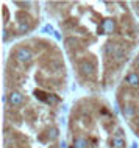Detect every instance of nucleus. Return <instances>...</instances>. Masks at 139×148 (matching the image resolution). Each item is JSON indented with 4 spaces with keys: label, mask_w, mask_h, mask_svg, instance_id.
<instances>
[{
    "label": "nucleus",
    "mask_w": 139,
    "mask_h": 148,
    "mask_svg": "<svg viewBox=\"0 0 139 148\" xmlns=\"http://www.w3.org/2000/svg\"><path fill=\"white\" fill-rule=\"evenodd\" d=\"M69 148H127V136L109 105L97 95L83 97L69 119Z\"/></svg>",
    "instance_id": "obj_1"
}]
</instances>
